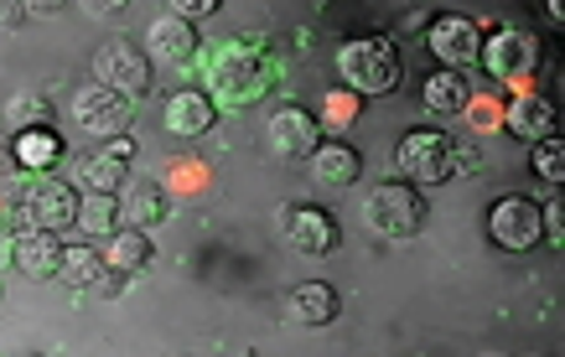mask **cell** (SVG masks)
<instances>
[{
	"instance_id": "6da1fadb",
	"label": "cell",
	"mask_w": 565,
	"mask_h": 357,
	"mask_svg": "<svg viewBox=\"0 0 565 357\" xmlns=\"http://www.w3.org/2000/svg\"><path fill=\"white\" fill-rule=\"evenodd\" d=\"M338 73L353 94H394L399 88V52H394L390 36H353L338 47Z\"/></svg>"
},
{
	"instance_id": "7a4b0ae2",
	"label": "cell",
	"mask_w": 565,
	"mask_h": 357,
	"mask_svg": "<svg viewBox=\"0 0 565 357\" xmlns=\"http://www.w3.org/2000/svg\"><path fill=\"white\" fill-rule=\"evenodd\" d=\"M394 171L415 187H436L457 171V140L446 130H405L394 145Z\"/></svg>"
},
{
	"instance_id": "3957f363",
	"label": "cell",
	"mask_w": 565,
	"mask_h": 357,
	"mask_svg": "<svg viewBox=\"0 0 565 357\" xmlns=\"http://www.w3.org/2000/svg\"><path fill=\"white\" fill-rule=\"evenodd\" d=\"M94 84L109 88V94H120V99H136L151 88V57L136 47V42H125V36H109L94 47Z\"/></svg>"
},
{
	"instance_id": "277c9868",
	"label": "cell",
	"mask_w": 565,
	"mask_h": 357,
	"mask_svg": "<svg viewBox=\"0 0 565 357\" xmlns=\"http://www.w3.org/2000/svg\"><path fill=\"white\" fill-rule=\"evenodd\" d=\"M482 68L503 78V84H524L540 73V36L524 32V26H498L488 42H482Z\"/></svg>"
},
{
	"instance_id": "5b68a950",
	"label": "cell",
	"mask_w": 565,
	"mask_h": 357,
	"mask_svg": "<svg viewBox=\"0 0 565 357\" xmlns=\"http://www.w3.org/2000/svg\"><path fill=\"white\" fill-rule=\"evenodd\" d=\"M363 218H369V228L384 238H411L415 228L426 223V197L415 187H405V182H390V187H379L374 197H369Z\"/></svg>"
},
{
	"instance_id": "8992f818",
	"label": "cell",
	"mask_w": 565,
	"mask_h": 357,
	"mask_svg": "<svg viewBox=\"0 0 565 357\" xmlns=\"http://www.w3.org/2000/svg\"><path fill=\"white\" fill-rule=\"evenodd\" d=\"M21 223L36 228V234H63V228H78V192H73L68 182L42 176V182L26 187V197H21Z\"/></svg>"
},
{
	"instance_id": "52a82bcc",
	"label": "cell",
	"mask_w": 565,
	"mask_h": 357,
	"mask_svg": "<svg viewBox=\"0 0 565 357\" xmlns=\"http://www.w3.org/2000/svg\"><path fill=\"white\" fill-rule=\"evenodd\" d=\"M488 238H493L498 249H509V255L534 249V244L545 238V228H540V203H530V197H498V203L488 207Z\"/></svg>"
},
{
	"instance_id": "ba28073f",
	"label": "cell",
	"mask_w": 565,
	"mask_h": 357,
	"mask_svg": "<svg viewBox=\"0 0 565 357\" xmlns=\"http://www.w3.org/2000/svg\"><path fill=\"white\" fill-rule=\"evenodd\" d=\"M426 42H430V52H436V63L451 68V73L472 68L478 52H482V32H478V21L472 17H430Z\"/></svg>"
},
{
	"instance_id": "9c48e42d",
	"label": "cell",
	"mask_w": 565,
	"mask_h": 357,
	"mask_svg": "<svg viewBox=\"0 0 565 357\" xmlns=\"http://www.w3.org/2000/svg\"><path fill=\"white\" fill-rule=\"evenodd\" d=\"M73 119H78V130H88V136L99 140H120L130 136V119H136V109H130V99H120V94H109V88H84L78 99H73Z\"/></svg>"
},
{
	"instance_id": "30bf717a",
	"label": "cell",
	"mask_w": 565,
	"mask_h": 357,
	"mask_svg": "<svg viewBox=\"0 0 565 357\" xmlns=\"http://www.w3.org/2000/svg\"><path fill=\"white\" fill-rule=\"evenodd\" d=\"M213 88H218L223 99H255L259 88H265V73H259V57L244 42H223V47H213Z\"/></svg>"
},
{
	"instance_id": "8fae6325",
	"label": "cell",
	"mask_w": 565,
	"mask_h": 357,
	"mask_svg": "<svg viewBox=\"0 0 565 357\" xmlns=\"http://www.w3.org/2000/svg\"><path fill=\"white\" fill-rule=\"evenodd\" d=\"M265 136H270V151L291 155V161H301V155H317V145H322V119L307 115V109H296V104H286V109H275L270 125H265Z\"/></svg>"
},
{
	"instance_id": "7c38bea8",
	"label": "cell",
	"mask_w": 565,
	"mask_h": 357,
	"mask_svg": "<svg viewBox=\"0 0 565 357\" xmlns=\"http://www.w3.org/2000/svg\"><path fill=\"white\" fill-rule=\"evenodd\" d=\"M286 234H291V249H301L311 259L332 255L343 244V228H338V218L327 207H291L286 213Z\"/></svg>"
},
{
	"instance_id": "4fadbf2b",
	"label": "cell",
	"mask_w": 565,
	"mask_h": 357,
	"mask_svg": "<svg viewBox=\"0 0 565 357\" xmlns=\"http://www.w3.org/2000/svg\"><path fill=\"white\" fill-rule=\"evenodd\" d=\"M213 125H218V99L203 94V88H182V94L167 99V130L172 136L192 140V136H207Z\"/></svg>"
},
{
	"instance_id": "5bb4252c",
	"label": "cell",
	"mask_w": 565,
	"mask_h": 357,
	"mask_svg": "<svg viewBox=\"0 0 565 357\" xmlns=\"http://www.w3.org/2000/svg\"><path fill=\"white\" fill-rule=\"evenodd\" d=\"M503 125H509V136L540 145V140L561 136V109H555L550 99H540V94H524V99H514L509 109H503Z\"/></svg>"
},
{
	"instance_id": "9a60e30c",
	"label": "cell",
	"mask_w": 565,
	"mask_h": 357,
	"mask_svg": "<svg viewBox=\"0 0 565 357\" xmlns=\"http://www.w3.org/2000/svg\"><path fill=\"white\" fill-rule=\"evenodd\" d=\"M125 197H120V218L136 228V234H146V228H161L167 223V192H161V182H151V176H130L125 182Z\"/></svg>"
},
{
	"instance_id": "2e32d148",
	"label": "cell",
	"mask_w": 565,
	"mask_h": 357,
	"mask_svg": "<svg viewBox=\"0 0 565 357\" xmlns=\"http://www.w3.org/2000/svg\"><path fill=\"white\" fill-rule=\"evenodd\" d=\"M146 57H161V63H192L198 57V32L177 17H156L146 26Z\"/></svg>"
},
{
	"instance_id": "e0dca14e",
	"label": "cell",
	"mask_w": 565,
	"mask_h": 357,
	"mask_svg": "<svg viewBox=\"0 0 565 357\" xmlns=\"http://www.w3.org/2000/svg\"><path fill=\"white\" fill-rule=\"evenodd\" d=\"M311 176L322 182V187H353L363 176V155L348 145V140H322L317 155H311Z\"/></svg>"
},
{
	"instance_id": "ac0fdd59",
	"label": "cell",
	"mask_w": 565,
	"mask_h": 357,
	"mask_svg": "<svg viewBox=\"0 0 565 357\" xmlns=\"http://www.w3.org/2000/svg\"><path fill=\"white\" fill-rule=\"evenodd\" d=\"M57 264H63V238L57 234H17V270L32 274V280H57Z\"/></svg>"
},
{
	"instance_id": "d6986e66",
	"label": "cell",
	"mask_w": 565,
	"mask_h": 357,
	"mask_svg": "<svg viewBox=\"0 0 565 357\" xmlns=\"http://www.w3.org/2000/svg\"><path fill=\"white\" fill-rule=\"evenodd\" d=\"M338 290L322 285V280H307V285H296L291 295H286V316H291L296 326H327L332 316H338Z\"/></svg>"
},
{
	"instance_id": "ffe728a7",
	"label": "cell",
	"mask_w": 565,
	"mask_h": 357,
	"mask_svg": "<svg viewBox=\"0 0 565 357\" xmlns=\"http://www.w3.org/2000/svg\"><path fill=\"white\" fill-rule=\"evenodd\" d=\"M420 99H426V109H430L436 119H451V115H462L467 104H472V88H467L462 73L441 68V73H430V78H426Z\"/></svg>"
},
{
	"instance_id": "44dd1931",
	"label": "cell",
	"mask_w": 565,
	"mask_h": 357,
	"mask_svg": "<svg viewBox=\"0 0 565 357\" xmlns=\"http://www.w3.org/2000/svg\"><path fill=\"white\" fill-rule=\"evenodd\" d=\"M57 161H63V136H57L52 125H42V130H21V136H17V166L21 171L47 176Z\"/></svg>"
},
{
	"instance_id": "7402d4cb",
	"label": "cell",
	"mask_w": 565,
	"mask_h": 357,
	"mask_svg": "<svg viewBox=\"0 0 565 357\" xmlns=\"http://www.w3.org/2000/svg\"><path fill=\"white\" fill-rule=\"evenodd\" d=\"M104 255L94 249V244H63V264H57V280H68V285H99L104 280Z\"/></svg>"
},
{
	"instance_id": "603a6c76",
	"label": "cell",
	"mask_w": 565,
	"mask_h": 357,
	"mask_svg": "<svg viewBox=\"0 0 565 357\" xmlns=\"http://www.w3.org/2000/svg\"><path fill=\"white\" fill-rule=\"evenodd\" d=\"M151 255H156L151 238L130 228V234H115V238H109V255H104V264H109L115 274H125V280H130V274H140L146 264H151Z\"/></svg>"
},
{
	"instance_id": "cb8c5ba5",
	"label": "cell",
	"mask_w": 565,
	"mask_h": 357,
	"mask_svg": "<svg viewBox=\"0 0 565 357\" xmlns=\"http://www.w3.org/2000/svg\"><path fill=\"white\" fill-rule=\"evenodd\" d=\"M78 228L88 238H115L120 234V197H104V192H84V203H78Z\"/></svg>"
},
{
	"instance_id": "d4e9b609",
	"label": "cell",
	"mask_w": 565,
	"mask_h": 357,
	"mask_svg": "<svg viewBox=\"0 0 565 357\" xmlns=\"http://www.w3.org/2000/svg\"><path fill=\"white\" fill-rule=\"evenodd\" d=\"M130 161H115V155H88L84 166H78V187L84 192H104V197H120V187L130 182L125 176Z\"/></svg>"
},
{
	"instance_id": "484cf974",
	"label": "cell",
	"mask_w": 565,
	"mask_h": 357,
	"mask_svg": "<svg viewBox=\"0 0 565 357\" xmlns=\"http://www.w3.org/2000/svg\"><path fill=\"white\" fill-rule=\"evenodd\" d=\"M530 166L545 176L550 187H561V182H565V145H561V136L540 140V145H534V155H530Z\"/></svg>"
},
{
	"instance_id": "4316f807",
	"label": "cell",
	"mask_w": 565,
	"mask_h": 357,
	"mask_svg": "<svg viewBox=\"0 0 565 357\" xmlns=\"http://www.w3.org/2000/svg\"><path fill=\"white\" fill-rule=\"evenodd\" d=\"M11 119H17V136H21V130H42V125H47V99L21 94V99L11 104Z\"/></svg>"
},
{
	"instance_id": "83f0119b",
	"label": "cell",
	"mask_w": 565,
	"mask_h": 357,
	"mask_svg": "<svg viewBox=\"0 0 565 357\" xmlns=\"http://www.w3.org/2000/svg\"><path fill=\"white\" fill-rule=\"evenodd\" d=\"M540 228H545V244H555V249L565 244V207H561V197H550V203L540 207Z\"/></svg>"
},
{
	"instance_id": "f1b7e54d",
	"label": "cell",
	"mask_w": 565,
	"mask_h": 357,
	"mask_svg": "<svg viewBox=\"0 0 565 357\" xmlns=\"http://www.w3.org/2000/svg\"><path fill=\"white\" fill-rule=\"evenodd\" d=\"M213 11H218V0H177V6H172L177 21H207Z\"/></svg>"
},
{
	"instance_id": "f546056e",
	"label": "cell",
	"mask_w": 565,
	"mask_h": 357,
	"mask_svg": "<svg viewBox=\"0 0 565 357\" xmlns=\"http://www.w3.org/2000/svg\"><path fill=\"white\" fill-rule=\"evenodd\" d=\"M32 17V6H17V0H0V26H21Z\"/></svg>"
},
{
	"instance_id": "4dcf8cb0",
	"label": "cell",
	"mask_w": 565,
	"mask_h": 357,
	"mask_svg": "<svg viewBox=\"0 0 565 357\" xmlns=\"http://www.w3.org/2000/svg\"><path fill=\"white\" fill-rule=\"evenodd\" d=\"M11 264H17V234H6V228H0V274L11 270Z\"/></svg>"
},
{
	"instance_id": "1f68e13d",
	"label": "cell",
	"mask_w": 565,
	"mask_h": 357,
	"mask_svg": "<svg viewBox=\"0 0 565 357\" xmlns=\"http://www.w3.org/2000/svg\"><path fill=\"white\" fill-rule=\"evenodd\" d=\"M104 155H115V161H130V155H136V140H130V136L109 140V151H104Z\"/></svg>"
},
{
	"instance_id": "d6a6232c",
	"label": "cell",
	"mask_w": 565,
	"mask_h": 357,
	"mask_svg": "<svg viewBox=\"0 0 565 357\" xmlns=\"http://www.w3.org/2000/svg\"><path fill=\"white\" fill-rule=\"evenodd\" d=\"M21 357H42V353H21Z\"/></svg>"
}]
</instances>
